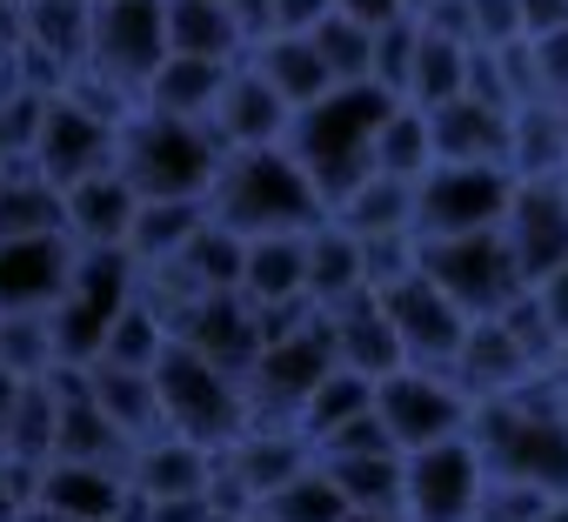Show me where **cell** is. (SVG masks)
I'll return each instance as SVG.
<instances>
[{
    "label": "cell",
    "mask_w": 568,
    "mask_h": 522,
    "mask_svg": "<svg viewBox=\"0 0 568 522\" xmlns=\"http://www.w3.org/2000/svg\"><path fill=\"white\" fill-rule=\"evenodd\" d=\"M468 442H475L488 482H515L541 502L568 495V409L548 375L508 402H481L468 422Z\"/></svg>",
    "instance_id": "cell-1"
},
{
    "label": "cell",
    "mask_w": 568,
    "mask_h": 522,
    "mask_svg": "<svg viewBox=\"0 0 568 522\" xmlns=\"http://www.w3.org/2000/svg\"><path fill=\"white\" fill-rule=\"evenodd\" d=\"M207 221H221L241 241H261V234H308L328 221V208L288 148H234L214 168Z\"/></svg>",
    "instance_id": "cell-2"
},
{
    "label": "cell",
    "mask_w": 568,
    "mask_h": 522,
    "mask_svg": "<svg viewBox=\"0 0 568 522\" xmlns=\"http://www.w3.org/2000/svg\"><path fill=\"white\" fill-rule=\"evenodd\" d=\"M388 108H395V94H382L375 81H362V88L322 94L315 108H302L288 121V141H281V148H288L295 168L315 181V194H322L328 214H335V201H348L375 174V128L388 121Z\"/></svg>",
    "instance_id": "cell-3"
},
{
    "label": "cell",
    "mask_w": 568,
    "mask_h": 522,
    "mask_svg": "<svg viewBox=\"0 0 568 522\" xmlns=\"http://www.w3.org/2000/svg\"><path fill=\"white\" fill-rule=\"evenodd\" d=\"M221 154L227 148L214 141V128H194V121H168V114L134 108L121 121V141H114V174L141 201H207Z\"/></svg>",
    "instance_id": "cell-4"
},
{
    "label": "cell",
    "mask_w": 568,
    "mask_h": 522,
    "mask_svg": "<svg viewBox=\"0 0 568 522\" xmlns=\"http://www.w3.org/2000/svg\"><path fill=\"white\" fill-rule=\"evenodd\" d=\"M154 389H161V429L201 449H227L247 429V395L234 375H221L207 355H194L187 342H168V355L154 362Z\"/></svg>",
    "instance_id": "cell-5"
},
{
    "label": "cell",
    "mask_w": 568,
    "mask_h": 522,
    "mask_svg": "<svg viewBox=\"0 0 568 522\" xmlns=\"http://www.w3.org/2000/svg\"><path fill=\"white\" fill-rule=\"evenodd\" d=\"M515 194L508 168H468V161H435L415 181V241H455V234H488L501 228Z\"/></svg>",
    "instance_id": "cell-6"
},
{
    "label": "cell",
    "mask_w": 568,
    "mask_h": 522,
    "mask_svg": "<svg viewBox=\"0 0 568 522\" xmlns=\"http://www.w3.org/2000/svg\"><path fill=\"white\" fill-rule=\"evenodd\" d=\"M422 275L468 315V322H488L501 315L528 282L515 275V254L501 248V228L488 234H455V241H422Z\"/></svg>",
    "instance_id": "cell-7"
},
{
    "label": "cell",
    "mask_w": 568,
    "mask_h": 522,
    "mask_svg": "<svg viewBox=\"0 0 568 522\" xmlns=\"http://www.w3.org/2000/svg\"><path fill=\"white\" fill-rule=\"evenodd\" d=\"M375 415H382L388 442L402 455H415V449H435V442L468 435L475 402L455 389L448 369H395L388 382H375Z\"/></svg>",
    "instance_id": "cell-8"
},
{
    "label": "cell",
    "mask_w": 568,
    "mask_h": 522,
    "mask_svg": "<svg viewBox=\"0 0 568 522\" xmlns=\"http://www.w3.org/2000/svg\"><path fill=\"white\" fill-rule=\"evenodd\" d=\"M161 61H168L161 0H94V34H88V68L81 74L121 88L141 108V88L154 81Z\"/></svg>",
    "instance_id": "cell-9"
},
{
    "label": "cell",
    "mask_w": 568,
    "mask_h": 522,
    "mask_svg": "<svg viewBox=\"0 0 568 522\" xmlns=\"http://www.w3.org/2000/svg\"><path fill=\"white\" fill-rule=\"evenodd\" d=\"M481 482H488V469L468 435L415 449V455H402V515L408 522H475Z\"/></svg>",
    "instance_id": "cell-10"
},
{
    "label": "cell",
    "mask_w": 568,
    "mask_h": 522,
    "mask_svg": "<svg viewBox=\"0 0 568 522\" xmlns=\"http://www.w3.org/2000/svg\"><path fill=\"white\" fill-rule=\"evenodd\" d=\"M501 248L515 254V275L535 289L568 261V181H515L508 214H501Z\"/></svg>",
    "instance_id": "cell-11"
},
{
    "label": "cell",
    "mask_w": 568,
    "mask_h": 522,
    "mask_svg": "<svg viewBox=\"0 0 568 522\" xmlns=\"http://www.w3.org/2000/svg\"><path fill=\"white\" fill-rule=\"evenodd\" d=\"M114 141H121V128H114V121H101L94 108H81V101H68V94H54L28 168H34L41 181H54V188H74V181H88V174H108V168H114Z\"/></svg>",
    "instance_id": "cell-12"
},
{
    "label": "cell",
    "mask_w": 568,
    "mask_h": 522,
    "mask_svg": "<svg viewBox=\"0 0 568 522\" xmlns=\"http://www.w3.org/2000/svg\"><path fill=\"white\" fill-rule=\"evenodd\" d=\"M382 309H388V322H395V342H402L408 369H448V362H455V349H462V335H468V315H462L422 269H415L408 282L382 289Z\"/></svg>",
    "instance_id": "cell-13"
},
{
    "label": "cell",
    "mask_w": 568,
    "mask_h": 522,
    "mask_svg": "<svg viewBox=\"0 0 568 522\" xmlns=\"http://www.w3.org/2000/svg\"><path fill=\"white\" fill-rule=\"evenodd\" d=\"M128 495H134L128 469H114V462H48L34 475V502L28 509H41L54 522H121Z\"/></svg>",
    "instance_id": "cell-14"
},
{
    "label": "cell",
    "mask_w": 568,
    "mask_h": 522,
    "mask_svg": "<svg viewBox=\"0 0 568 522\" xmlns=\"http://www.w3.org/2000/svg\"><path fill=\"white\" fill-rule=\"evenodd\" d=\"M74 275V241L41 234V241H0V315H34L68 295Z\"/></svg>",
    "instance_id": "cell-15"
},
{
    "label": "cell",
    "mask_w": 568,
    "mask_h": 522,
    "mask_svg": "<svg viewBox=\"0 0 568 522\" xmlns=\"http://www.w3.org/2000/svg\"><path fill=\"white\" fill-rule=\"evenodd\" d=\"M288 101H281L254 68H247V54L234 61V74H227V88H221V101H214V141L234 154V148H281L288 141Z\"/></svg>",
    "instance_id": "cell-16"
},
{
    "label": "cell",
    "mask_w": 568,
    "mask_h": 522,
    "mask_svg": "<svg viewBox=\"0 0 568 522\" xmlns=\"http://www.w3.org/2000/svg\"><path fill=\"white\" fill-rule=\"evenodd\" d=\"M128 489L141 502H194L214 489V449L201 442H181V435H148L134 455H128Z\"/></svg>",
    "instance_id": "cell-17"
},
{
    "label": "cell",
    "mask_w": 568,
    "mask_h": 522,
    "mask_svg": "<svg viewBox=\"0 0 568 522\" xmlns=\"http://www.w3.org/2000/svg\"><path fill=\"white\" fill-rule=\"evenodd\" d=\"M141 214V194L108 168V174H88L74 188H61V228L74 248H128V228Z\"/></svg>",
    "instance_id": "cell-18"
},
{
    "label": "cell",
    "mask_w": 568,
    "mask_h": 522,
    "mask_svg": "<svg viewBox=\"0 0 568 522\" xmlns=\"http://www.w3.org/2000/svg\"><path fill=\"white\" fill-rule=\"evenodd\" d=\"M328 342H335V362L355 369V375H368V382H388L395 369H408L382 295H355V302L328 309Z\"/></svg>",
    "instance_id": "cell-19"
},
{
    "label": "cell",
    "mask_w": 568,
    "mask_h": 522,
    "mask_svg": "<svg viewBox=\"0 0 568 522\" xmlns=\"http://www.w3.org/2000/svg\"><path fill=\"white\" fill-rule=\"evenodd\" d=\"M435 161H468V168H508V108H488L475 94L448 101L428 114Z\"/></svg>",
    "instance_id": "cell-20"
},
{
    "label": "cell",
    "mask_w": 568,
    "mask_h": 522,
    "mask_svg": "<svg viewBox=\"0 0 568 522\" xmlns=\"http://www.w3.org/2000/svg\"><path fill=\"white\" fill-rule=\"evenodd\" d=\"M247 309L308 302V234H261L241 248V289Z\"/></svg>",
    "instance_id": "cell-21"
},
{
    "label": "cell",
    "mask_w": 568,
    "mask_h": 522,
    "mask_svg": "<svg viewBox=\"0 0 568 522\" xmlns=\"http://www.w3.org/2000/svg\"><path fill=\"white\" fill-rule=\"evenodd\" d=\"M227 61H194V54H168L161 68H154V81L141 88V108L148 114H168V121H194V128H207L214 121V101H221V88H227Z\"/></svg>",
    "instance_id": "cell-22"
},
{
    "label": "cell",
    "mask_w": 568,
    "mask_h": 522,
    "mask_svg": "<svg viewBox=\"0 0 568 522\" xmlns=\"http://www.w3.org/2000/svg\"><path fill=\"white\" fill-rule=\"evenodd\" d=\"M161 34L168 54H194V61H241L247 54V28L234 21L227 0H161Z\"/></svg>",
    "instance_id": "cell-23"
},
{
    "label": "cell",
    "mask_w": 568,
    "mask_h": 522,
    "mask_svg": "<svg viewBox=\"0 0 568 522\" xmlns=\"http://www.w3.org/2000/svg\"><path fill=\"white\" fill-rule=\"evenodd\" d=\"M81 382H88V402L114 422V435L128 449H141L148 435H161V389H154L148 369H108V362H94V369H81Z\"/></svg>",
    "instance_id": "cell-24"
},
{
    "label": "cell",
    "mask_w": 568,
    "mask_h": 522,
    "mask_svg": "<svg viewBox=\"0 0 568 522\" xmlns=\"http://www.w3.org/2000/svg\"><path fill=\"white\" fill-rule=\"evenodd\" d=\"M247 68L288 101V114H302V108H315L322 94H335V81H328V68H322V54H315V41L308 34H261L254 48H247Z\"/></svg>",
    "instance_id": "cell-25"
},
{
    "label": "cell",
    "mask_w": 568,
    "mask_h": 522,
    "mask_svg": "<svg viewBox=\"0 0 568 522\" xmlns=\"http://www.w3.org/2000/svg\"><path fill=\"white\" fill-rule=\"evenodd\" d=\"M355 295H375L368 269H362V241L348 228H335V221L308 228V302L328 315V309H342Z\"/></svg>",
    "instance_id": "cell-26"
},
{
    "label": "cell",
    "mask_w": 568,
    "mask_h": 522,
    "mask_svg": "<svg viewBox=\"0 0 568 522\" xmlns=\"http://www.w3.org/2000/svg\"><path fill=\"white\" fill-rule=\"evenodd\" d=\"M362 415H375V382L335 362V369L308 389V402H302V415H295V435H302L308 449H322V442H335V435H342L348 422H362Z\"/></svg>",
    "instance_id": "cell-27"
},
{
    "label": "cell",
    "mask_w": 568,
    "mask_h": 522,
    "mask_svg": "<svg viewBox=\"0 0 568 522\" xmlns=\"http://www.w3.org/2000/svg\"><path fill=\"white\" fill-rule=\"evenodd\" d=\"M315 462L335 475V489H342V502H348L355 515H402V455H395V449L315 455Z\"/></svg>",
    "instance_id": "cell-28"
},
{
    "label": "cell",
    "mask_w": 568,
    "mask_h": 522,
    "mask_svg": "<svg viewBox=\"0 0 568 522\" xmlns=\"http://www.w3.org/2000/svg\"><path fill=\"white\" fill-rule=\"evenodd\" d=\"M328 221L348 228L355 241H375V234H415V188H408V181H388V174H368L348 201H335Z\"/></svg>",
    "instance_id": "cell-29"
},
{
    "label": "cell",
    "mask_w": 568,
    "mask_h": 522,
    "mask_svg": "<svg viewBox=\"0 0 568 522\" xmlns=\"http://www.w3.org/2000/svg\"><path fill=\"white\" fill-rule=\"evenodd\" d=\"M201 228H207V201H141V214L128 228V254L141 269H168Z\"/></svg>",
    "instance_id": "cell-30"
},
{
    "label": "cell",
    "mask_w": 568,
    "mask_h": 522,
    "mask_svg": "<svg viewBox=\"0 0 568 522\" xmlns=\"http://www.w3.org/2000/svg\"><path fill=\"white\" fill-rule=\"evenodd\" d=\"M462 94H468V48L448 41V34H428V28H422L402 101L422 108V114H435V108H448V101H462Z\"/></svg>",
    "instance_id": "cell-31"
},
{
    "label": "cell",
    "mask_w": 568,
    "mask_h": 522,
    "mask_svg": "<svg viewBox=\"0 0 568 522\" xmlns=\"http://www.w3.org/2000/svg\"><path fill=\"white\" fill-rule=\"evenodd\" d=\"M41 234H68L61 188L41 181L34 168H8V181H0V241H41Z\"/></svg>",
    "instance_id": "cell-32"
},
{
    "label": "cell",
    "mask_w": 568,
    "mask_h": 522,
    "mask_svg": "<svg viewBox=\"0 0 568 522\" xmlns=\"http://www.w3.org/2000/svg\"><path fill=\"white\" fill-rule=\"evenodd\" d=\"M435 168V141H428V114L422 108H408V101H395L388 108V121L375 128V174H388V181H422Z\"/></svg>",
    "instance_id": "cell-33"
},
{
    "label": "cell",
    "mask_w": 568,
    "mask_h": 522,
    "mask_svg": "<svg viewBox=\"0 0 568 522\" xmlns=\"http://www.w3.org/2000/svg\"><path fill=\"white\" fill-rule=\"evenodd\" d=\"M168 342H174V335H168V322H161V315H154V309L134 295V302H128V309L108 322L101 362H108V369H148V375H154V362L168 355Z\"/></svg>",
    "instance_id": "cell-34"
},
{
    "label": "cell",
    "mask_w": 568,
    "mask_h": 522,
    "mask_svg": "<svg viewBox=\"0 0 568 522\" xmlns=\"http://www.w3.org/2000/svg\"><path fill=\"white\" fill-rule=\"evenodd\" d=\"M261 515L267 522H348L355 509L342 502V489H335V475L322 469V462H308L288 489H274L267 502H261Z\"/></svg>",
    "instance_id": "cell-35"
},
{
    "label": "cell",
    "mask_w": 568,
    "mask_h": 522,
    "mask_svg": "<svg viewBox=\"0 0 568 522\" xmlns=\"http://www.w3.org/2000/svg\"><path fill=\"white\" fill-rule=\"evenodd\" d=\"M308 41H315V54H322V68H328V81H335V88H362V81L375 74V34H368V28H355V21L328 14Z\"/></svg>",
    "instance_id": "cell-36"
},
{
    "label": "cell",
    "mask_w": 568,
    "mask_h": 522,
    "mask_svg": "<svg viewBox=\"0 0 568 522\" xmlns=\"http://www.w3.org/2000/svg\"><path fill=\"white\" fill-rule=\"evenodd\" d=\"M48 101L54 94H41V88H0V161H8V168H28L34 161Z\"/></svg>",
    "instance_id": "cell-37"
},
{
    "label": "cell",
    "mask_w": 568,
    "mask_h": 522,
    "mask_svg": "<svg viewBox=\"0 0 568 522\" xmlns=\"http://www.w3.org/2000/svg\"><path fill=\"white\" fill-rule=\"evenodd\" d=\"M415 41H422V28L415 21H395V28H375V88L382 94H395L402 101V88H408V68H415Z\"/></svg>",
    "instance_id": "cell-38"
},
{
    "label": "cell",
    "mask_w": 568,
    "mask_h": 522,
    "mask_svg": "<svg viewBox=\"0 0 568 522\" xmlns=\"http://www.w3.org/2000/svg\"><path fill=\"white\" fill-rule=\"evenodd\" d=\"M21 54H28L21 0H0V88H14V81H21Z\"/></svg>",
    "instance_id": "cell-39"
},
{
    "label": "cell",
    "mask_w": 568,
    "mask_h": 522,
    "mask_svg": "<svg viewBox=\"0 0 568 522\" xmlns=\"http://www.w3.org/2000/svg\"><path fill=\"white\" fill-rule=\"evenodd\" d=\"M335 14L342 21H355V28H395V21H415V8L408 0H335Z\"/></svg>",
    "instance_id": "cell-40"
},
{
    "label": "cell",
    "mask_w": 568,
    "mask_h": 522,
    "mask_svg": "<svg viewBox=\"0 0 568 522\" xmlns=\"http://www.w3.org/2000/svg\"><path fill=\"white\" fill-rule=\"evenodd\" d=\"M521 28H528V41L561 34L568 28V0H521Z\"/></svg>",
    "instance_id": "cell-41"
},
{
    "label": "cell",
    "mask_w": 568,
    "mask_h": 522,
    "mask_svg": "<svg viewBox=\"0 0 568 522\" xmlns=\"http://www.w3.org/2000/svg\"><path fill=\"white\" fill-rule=\"evenodd\" d=\"M227 8H234V21L247 28V48L267 34V8H274V0H227Z\"/></svg>",
    "instance_id": "cell-42"
},
{
    "label": "cell",
    "mask_w": 568,
    "mask_h": 522,
    "mask_svg": "<svg viewBox=\"0 0 568 522\" xmlns=\"http://www.w3.org/2000/svg\"><path fill=\"white\" fill-rule=\"evenodd\" d=\"M14 395H21V375H8V369H0V422H8V409H14Z\"/></svg>",
    "instance_id": "cell-43"
},
{
    "label": "cell",
    "mask_w": 568,
    "mask_h": 522,
    "mask_svg": "<svg viewBox=\"0 0 568 522\" xmlns=\"http://www.w3.org/2000/svg\"><path fill=\"white\" fill-rule=\"evenodd\" d=\"M348 522H408V515H348Z\"/></svg>",
    "instance_id": "cell-44"
},
{
    "label": "cell",
    "mask_w": 568,
    "mask_h": 522,
    "mask_svg": "<svg viewBox=\"0 0 568 522\" xmlns=\"http://www.w3.org/2000/svg\"><path fill=\"white\" fill-rule=\"evenodd\" d=\"M247 522H267V515H261V509H254V515H247Z\"/></svg>",
    "instance_id": "cell-45"
},
{
    "label": "cell",
    "mask_w": 568,
    "mask_h": 522,
    "mask_svg": "<svg viewBox=\"0 0 568 522\" xmlns=\"http://www.w3.org/2000/svg\"><path fill=\"white\" fill-rule=\"evenodd\" d=\"M0 181H8V161H0Z\"/></svg>",
    "instance_id": "cell-46"
}]
</instances>
